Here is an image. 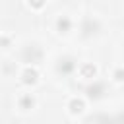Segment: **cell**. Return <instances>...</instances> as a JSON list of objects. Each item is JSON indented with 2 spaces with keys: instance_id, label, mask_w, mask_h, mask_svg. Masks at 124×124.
Returning <instances> with one entry per match:
<instances>
[{
  "instance_id": "cell-4",
  "label": "cell",
  "mask_w": 124,
  "mask_h": 124,
  "mask_svg": "<svg viewBox=\"0 0 124 124\" xmlns=\"http://www.w3.org/2000/svg\"><path fill=\"white\" fill-rule=\"evenodd\" d=\"M83 108H85V103H83L81 99L74 97V99H70V101H68V110H70L72 114H81V112H83Z\"/></svg>"
},
{
  "instance_id": "cell-8",
  "label": "cell",
  "mask_w": 124,
  "mask_h": 124,
  "mask_svg": "<svg viewBox=\"0 0 124 124\" xmlns=\"http://www.w3.org/2000/svg\"><path fill=\"white\" fill-rule=\"evenodd\" d=\"M95 74H97V68L93 64H81L79 66V76L81 78H95Z\"/></svg>"
},
{
  "instance_id": "cell-6",
  "label": "cell",
  "mask_w": 124,
  "mask_h": 124,
  "mask_svg": "<svg viewBox=\"0 0 124 124\" xmlns=\"http://www.w3.org/2000/svg\"><path fill=\"white\" fill-rule=\"evenodd\" d=\"M103 89H105V85H103L101 81H95L93 85L87 87V97H91V99H99V97L103 95Z\"/></svg>"
},
{
  "instance_id": "cell-3",
  "label": "cell",
  "mask_w": 124,
  "mask_h": 124,
  "mask_svg": "<svg viewBox=\"0 0 124 124\" xmlns=\"http://www.w3.org/2000/svg\"><path fill=\"white\" fill-rule=\"evenodd\" d=\"M56 70H58L60 74H72V72L76 70V62H74L72 58H62V60L58 62Z\"/></svg>"
},
{
  "instance_id": "cell-1",
  "label": "cell",
  "mask_w": 124,
  "mask_h": 124,
  "mask_svg": "<svg viewBox=\"0 0 124 124\" xmlns=\"http://www.w3.org/2000/svg\"><path fill=\"white\" fill-rule=\"evenodd\" d=\"M21 58H23V62H31V64H35V62H39V60L43 58V50H41L39 46H35V45H29V46L23 48Z\"/></svg>"
},
{
  "instance_id": "cell-2",
  "label": "cell",
  "mask_w": 124,
  "mask_h": 124,
  "mask_svg": "<svg viewBox=\"0 0 124 124\" xmlns=\"http://www.w3.org/2000/svg\"><path fill=\"white\" fill-rule=\"evenodd\" d=\"M37 79H39V72H37L35 68L27 66V68L21 72V81H23L25 85H35V83H37Z\"/></svg>"
},
{
  "instance_id": "cell-7",
  "label": "cell",
  "mask_w": 124,
  "mask_h": 124,
  "mask_svg": "<svg viewBox=\"0 0 124 124\" xmlns=\"http://www.w3.org/2000/svg\"><path fill=\"white\" fill-rule=\"evenodd\" d=\"M33 107H35V97H33L31 93H25V95L19 97V108L29 110V108H33Z\"/></svg>"
},
{
  "instance_id": "cell-10",
  "label": "cell",
  "mask_w": 124,
  "mask_h": 124,
  "mask_svg": "<svg viewBox=\"0 0 124 124\" xmlns=\"http://www.w3.org/2000/svg\"><path fill=\"white\" fill-rule=\"evenodd\" d=\"M114 79H116V81H122V70H116V74H114Z\"/></svg>"
},
{
  "instance_id": "cell-9",
  "label": "cell",
  "mask_w": 124,
  "mask_h": 124,
  "mask_svg": "<svg viewBox=\"0 0 124 124\" xmlns=\"http://www.w3.org/2000/svg\"><path fill=\"white\" fill-rule=\"evenodd\" d=\"M27 2H29V6H31V8H37V10H39V8H43V6L46 4V0H27Z\"/></svg>"
},
{
  "instance_id": "cell-5",
  "label": "cell",
  "mask_w": 124,
  "mask_h": 124,
  "mask_svg": "<svg viewBox=\"0 0 124 124\" xmlns=\"http://www.w3.org/2000/svg\"><path fill=\"white\" fill-rule=\"evenodd\" d=\"M72 29V19L68 17V16H60L58 19H56V31H60V33H68Z\"/></svg>"
}]
</instances>
